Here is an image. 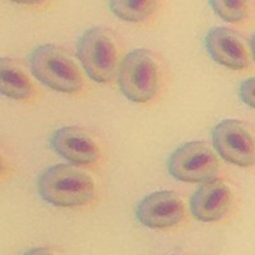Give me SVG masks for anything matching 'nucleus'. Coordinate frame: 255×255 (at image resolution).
Returning a JSON list of instances; mask_svg holds the SVG:
<instances>
[{"instance_id": "1", "label": "nucleus", "mask_w": 255, "mask_h": 255, "mask_svg": "<svg viewBox=\"0 0 255 255\" xmlns=\"http://www.w3.org/2000/svg\"><path fill=\"white\" fill-rule=\"evenodd\" d=\"M36 186L41 199L61 208L87 206L96 194L92 177L81 168L65 163L45 168L38 175Z\"/></svg>"}, {"instance_id": "2", "label": "nucleus", "mask_w": 255, "mask_h": 255, "mask_svg": "<svg viewBox=\"0 0 255 255\" xmlns=\"http://www.w3.org/2000/svg\"><path fill=\"white\" fill-rule=\"evenodd\" d=\"M32 74L46 87L63 93L83 88V74L72 56L60 46L44 44L35 47L28 58Z\"/></svg>"}, {"instance_id": "3", "label": "nucleus", "mask_w": 255, "mask_h": 255, "mask_svg": "<svg viewBox=\"0 0 255 255\" xmlns=\"http://www.w3.org/2000/svg\"><path fill=\"white\" fill-rule=\"evenodd\" d=\"M119 88L129 101L147 104L159 90V68L151 51L134 49L128 52L119 68Z\"/></svg>"}, {"instance_id": "4", "label": "nucleus", "mask_w": 255, "mask_h": 255, "mask_svg": "<svg viewBox=\"0 0 255 255\" xmlns=\"http://www.w3.org/2000/svg\"><path fill=\"white\" fill-rule=\"evenodd\" d=\"M77 55L82 67L92 81L108 83L118 67V47L109 29L96 26L79 36Z\"/></svg>"}, {"instance_id": "5", "label": "nucleus", "mask_w": 255, "mask_h": 255, "mask_svg": "<svg viewBox=\"0 0 255 255\" xmlns=\"http://www.w3.org/2000/svg\"><path fill=\"white\" fill-rule=\"evenodd\" d=\"M167 171L185 183H206L215 180L220 171L217 156L204 142H186L170 154Z\"/></svg>"}, {"instance_id": "6", "label": "nucleus", "mask_w": 255, "mask_h": 255, "mask_svg": "<svg viewBox=\"0 0 255 255\" xmlns=\"http://www.w3.org/2000/svg\"><path fill=\"white\" fill-rule=\"evenodd\" d=\"M212 143L227 162L241 167L254 165V139L243 123L234 119L221 120L212 129Z\"/></svg>"}, {"instance_id": "7", "label": "nucleus", "mask_w": 255, "mask_h": 255, "mask_svg": "<svg viewBox=\"0 0 255 255\" xmlns=\"http://www.w3.org/2000/svg\"><path fill=\"white\" fill-rule=\"evenodd\" d=\"M135 217L148 229H170L184 220L185 204L175 191H153L136 204Z\"/></svg>"}, {"instance_id": "8", "label": "nucleus", "mask_w": 255, "mask_h": 255, "mask_svg": "<svg viewBox=\"0 0 255 255\" xmlns=\"http://www.w3.org/2000/svg\"><path fill=\"white\" fill-rule=\"evenodd\" d=\"M49 147L76 165H92L100 158L99 144L88 131L79 127H61L49 136Z\"/></svg>"}, {"instance_id": "9", "label": "nucleus", "mask_w": 255, "mask_h": 255, "mask_svg": "<svg viewBox=\"0 0 255 255\" xmlns=\"http://www.w3.org/2000/svg\"><path fill=\"white\" fill-rule=\"evenodd\" d=\"M204 46L216 63L234 70L245 69L249 65V52L243 38L227 27H212L204 38Z\"/></svg>"}, {"instance_id": "10", "label": "nucleus", "mask_w": 255, "mask_h": 255, "mask_svg": "<svg viewBox=\"0 0 255 255\" xmlns=\"http://www.w3.org/2000/svg\"><path fill=\"white\" fill-rule=\"evenodd\" d=\"M231 206V189L216 179L202 184L190 198L191 215L202 222L222 220L229 213Z\"/></svg>"}, {"instance_id": "11", "label": "nucleus", "mask_w": 255, "mask_h": 255, "mask_svg": "<svg viewBox=\"0 0 255 255\" xmlns=\"http://www.w3.org/2000/svg\"><path fill=\"white\" fill-rule=\"evenodd\" d=\"M0 91L8 99L19 101L31 99L35 93L33 83L28 76L8 58L0 60Z\"/></svg>"}, {"instance_id": "12", "label": "nucleus", "mask_w": 255, "mask_h": 255, "mask_svg": "<svg viewBox=\"0 0 255 255\" xmlns=\"http://www.w3.org/2000/svg\"><path fill=\"white\" fill-rule=\"evenodd\" d=\"M158 3L153 0H136V1H127V0H114L109 1L108 8L115 17L127 22H143L151 17L157 9Z\"/></svg>"}, {"instance_id": "13", "label": "nucleus", "mask_w": 255, "mask_h": 255, "mask_svg": "<svg viewBox=\"0 0 255 255\" xmlns=\"http://www.w3.org/2000/svg\"><path fill=\"white\" fill-rule=\"evenodd\" d=\"M217 15L227 22H240L245 19L249 12L247 1H236V0H211L208 1Z\"/></svg>"}, {"instance_id": "14", "label": "nucleus", "mask_w": 255, "mask_h": 255, "mask_svg": "<svg viewBox=\"0 0 255 255\" xmlns=\"http://www.w3.org/2000/svg\"><path fill=\"white\" fill-rule=\"evenodd\" d=\"M255 79L253 77L247 78L245 81H243L240 83V87H239V96H240V100L244 104L249 106L250 109H254L255 106V99H254V86Z\"/></svg>"}, {"instance_id": "15", "label": "nucleus", "mask_w": 255, "mask_h": 255, "mask_svg": "<svg viewBox=\"0 0 255 255\" xmlns=\"http://www.w3.org/2000/svg\"><path fill=\"white\" fill-rule=\"evenodd\" d=\"M250 55L254 58V35L250 36Z\"/></svg>"}, {"instance_id": "16", "label": "nucleus", "mask_w": 255, "mask_h": 255, "mask_svg": "<svg viewBox=\"0 0 255 255\" xmlns=\"http://www.w3.org/2000/svg\"><path fill=\"white\" fill-rule=\"evenodd\" d=\"M26 254H36V253H47L46 249H32V250H27V252H24Z\"/></svg>"}]
</instances>
